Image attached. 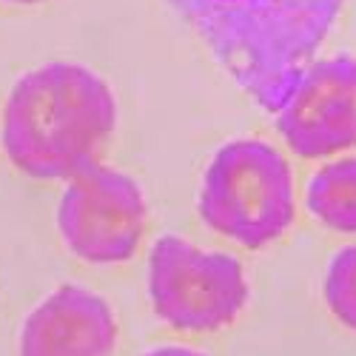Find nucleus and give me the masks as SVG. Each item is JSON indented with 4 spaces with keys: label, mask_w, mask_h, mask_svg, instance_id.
I'll return each instance as SVG.
<instances>
[{
    "label": "nucleus",
    "mask_w": 356,
    "mask_h": 356,
    "mask_svg": "<svg viewBox=\"0 0 356 356\" xmlns=\"http://www.w3.org/2000/svg\"><path fill=\"white\" fill-rule=\"evenodd\" d=\"M220 63L268 111H280L342 0H171Z\"/></svg>",
    "instance_id": "nucleus-1"
},
{
    "label": "nucleus",
    "mask_w": 356,
    "mask_h": 356,
    "mask_svg": "<svg viewBox=\"0 0 356 356\" xmlns=\"http://www.w3.org/2000/svg\"><path fill=\"white\" fill-rule=\"evenodd\" d=\"M111 129L108 86L88 69L54 63L15 86L3 117V143L17 168L54 180L95 165Z\"/></svg>",
    "instance_id": "nucleus-2"
},
{
    "label": "nucleus",
    "mask_w": 356,
    "mask_h": 356,
    "mask_svg": "<svg viewBox=\"0 0 356 356\" xmlns=\"http://www.w3.org/2000/svg\"><path fill=\"white\" fill-rule=\"evenodd\" d=\"M200 214L214 231L248 248L277 240L293 220L288 163L259 140L228 143L205 174Z\"/></svg>",
    "instance_id": "nucleus-3"
},
{
    "label": "nucleus",
    "mask_w": 356,
    "mask_h": 356,
    "mask_svg": "<svg viewBox=\"0 0 356 356\" xmlns=\"http://www.w3.org/2000/svg\"><path fill=\"white\" fill-rule=\"evenodd\" d=\"M148 291L160 319L180 331L222 328L248 296L240 262L225 254H205L177 236H163L154 245Z\"/></svg>",
    "instance_id": "nucleus-4"
},
{
    "label": "nucleus",
    "mask_w": 356,
    "mask_h": 356,
    "mask_svg": "<svg viewBox=\"0 0 356 356\" xmlns=\"http://www.w3.org/2000/svg\"><path fill=\"white\" fill-rule=\"evenodd\" d=\"M57 222L72 251L83 259L120 262L140 243L145 202L126 174L95 163L72 177Z\"/></svg>",
    "instance_id": "nucleus-5"
},
{
    "label": "nucleus",
    "mask_w": 356,
    "mask_h": 356,
    "mask_svg": "<svg viewBox=\"0 0 356 356\" xmlns=\"http://www.w3.org/2000/svg\"><path fill=\"white\" fill-rule=\"evenodd\" d=\"M277 126L300 157H328L356 145V57H334L305 69Z\"/></svg>",
    "instance_id": "nucleus-6"
},
{
    "label": "nucleus",
    "mask_w": 356,
    "mask_h": 356,
    "mask_svg": "<svg viewBox=\"0 0 356 356\" xmlns=\"http://www.w3.org/2000/svg\"><path fill=\"white\" fill-rule=\"evenodd\" d=\"M114 319L108 305L74 285H63L29 316L20 356H111Z\"/></svg>",
    "instance_id": "nucleus-7"
},
{
    "label": "nucleus",
    "mask_w": 356,
    "mask_h": 356,
    "mask_svg": "<svg viewBox=\"0 0 356 356\" xmlns=\"http://www.w3.org/2000/svg\"><path fill=\"white\" fill-rule=\"evenodd\" d=\"M308 209L342 234L356 231V157L328 163L308 186Z\"/></svg>",
    "instance_id": "nucleus-8"
},
{
    "label": "nucleus",
    "mask_w": 356,
    "mask_h": 356,
    "mask_svg": "<svg viewBox=\"0 0 356 356\" xmlns=\"http://www.w3.org/2000/svg\"><path fill=\"white\" fill-rule=\"evenodd\" d=\"M325 300L337 319L356 331V245L345 248L334 262L325 280Z\"/></svg>",
    "instance_id": "nucleus-9"
},
{
    "label": "nucleus",
    "mask_w": 356,
    "mask_h": 356,
    "mask_svg": "<svg viewBox=\"0 0 356 356\" xmlns=\"http://www.w3.org/2000/svg\"><path fill=\"white\" fill-rule=\"evenodd\" d=\"M148 356H202V353H194V350H186V348H163V350H154Z\"/></svg>",
    "instance_id": "nucleus-10"
},
{
    "label": "nucleus",
    "mask_w": 356,
    "mask_h": 356,
    "mask_svg": "<svg viewBox=\"0 0 356 356\" xmlns=\"http://www.w3.org/2000/svg\"><path fill=\"white\" fill-rule=\"evenodd\" d=\"M15 3H38V0H15Z\"/></svg>",
    "instance_id": "nucleus-11"
}]
</instances>
